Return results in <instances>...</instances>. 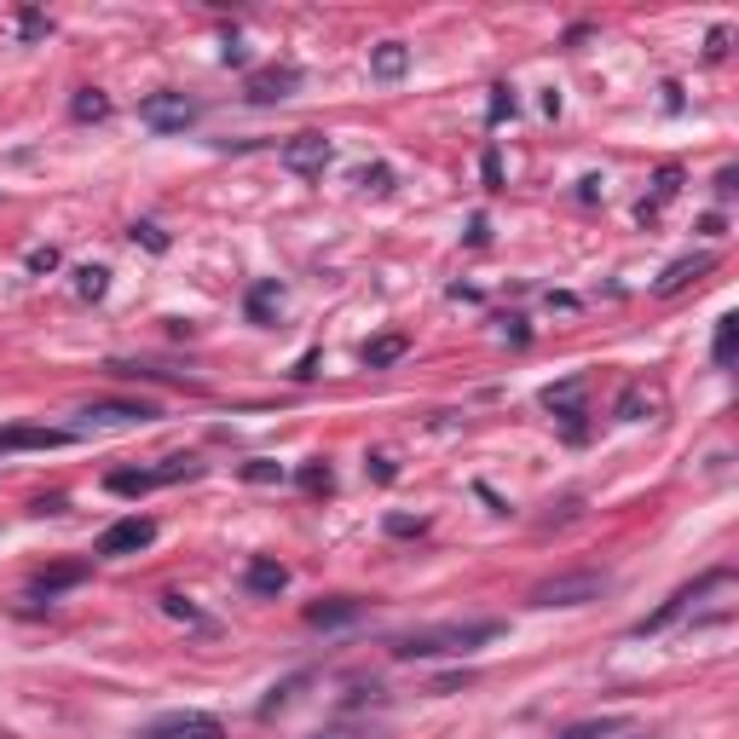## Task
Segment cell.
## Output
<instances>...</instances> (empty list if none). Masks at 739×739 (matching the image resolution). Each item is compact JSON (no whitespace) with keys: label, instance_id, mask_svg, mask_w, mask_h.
Returning <instances> with one entry per match:
<instances>
[{"label":"cell","instance_id":"cell-11","mask_svg":"<svg viewBox=\"0 0 739 739\" xmlns=\"http://www.w3.org/2000/svg\"><path fill=\"white\" fill-rule=\"evenodd\" d=\"M70 428H0V456H12V451H59L70 446Z\"/></svg>","mask_w":739,"mask_h":739},{"label":"cell","instance_id":"cell-23","mask_svg":"<svg viewBox=\"0 0 739 739\" xmlns=\"http://www.w3.org/2000/svg\"><path fill=\"white\" fill-rule=\"evenodd\" d=\"M243 479H249V486H277V479H284V462H243Z\"/></svg>","mask_w":739,"mask_h":739},{"label":"cell","instance_id":"cell-5","mask_svg":"<svg viewBox=\"0 0 739 739\" xmlns=\"http://www.w3.org/2000/svg\"><path fill=\"white\" fill-rule=\"evenodd\" d=\"M139 739H226V728H220V716H209V711H168Z\"/></svg>","mask_w":739,"mask_h":739},{"label":"cell","instance_id":"cell-22","mask_svg":"<svg viewBox=\"0 0 739 739\" xmlns=\"http://www.w3.org/2000/svg\"><path fill=\"white\" fill-rule=\"evenodd\" d=\"M76 116H82V122L110 116V99H104V92H92V87H82V92H76Z\"/></svg>","mask_w":739,"mask_h":739},{"label":"cell","instance_id":"cell-7","mask_svg":"<svg viewBox=\"0 0 739 739\" xmlns=\"http://www.w3.org/2000/svg\"><path fill=\"white\" fill-rule=\"evenodd\" d=\"M284 168L289 174H324L329 168V139L324 134H295L289 145H284Z\"/></svg>","mask_w":739,"mask_h":739},{"label":"cell","instance_id":"cell-33","mask_svg":"<svg viewBox=\"0 0 739 739\" xmlns=\"http://www.w3.org/2000/svg\"><path fill=\"white\" fill-rule=\"evenodd\" d=\"M739 191V168H723L716 174V197H734Z\"/></svg>","mask_w":739,"mask_h":739},{"label":"cell","instance_id":"cell-31","mask_svg":"<svg viewBox=\"0 0 739 739\" xmlns=\"http://www.w3.org/2000/svg\"><path fill=\"white\" fill-rule=\"evenodd\" d=\"M59 266V249H29V272H52Z\"/></svg>","mask_w":739,"mask_h":739},{"label":"cell","instance_id":"cell-18","mask_svg":"<svg viewBox=\"0 0 739 739\" xmlns=\"http://www.w3.org/2000/svg\"><path fill=\"white\" fill-rule=\"evenodd\" d=\"M734 353H739V312H723V318H716L711 359H716V364H734Z\"/></svg>","mask_w":739,"mask_h":739},{"label":"cell","instance_id":"cell-26","mask_svg":"<svg viewBox=\"0 0 739 739\" xmlns=\"http://www.w3.org/2000/svg\"><path fill=\"white\" fill-rule=\"evenodd\" d=\"M486 116H491V127L503 122V116H514V92L509 87H491V110H486Z\"/></svg>","mask_w":739,"mask_h":739},{"label":"cell","instance_id":"cell-17","mask_svg":"<svg viewBox=\"0 0 739 739\" xmlns=\"http://www.w3.org/2000/svg\"><path fill=\"white\" fill-rule=\"evenodd\" d=\"M359 613H364L359 601L336 596V601H318V606H306V624H318V630H329V624H353Z\"/></svg>","mask_w":739,"mask_h":739},{"label":"cell","instance_id":"cell-36","mask_svg":"<svg viewBox=\"0 0 739 739\" xmlns=\"http://www.w3.org/2000/svg\"><path fill=\"white\" fill-rule=\"evenodd\" d=\"M52 24H47V17L41 12H24V35H47Z\"/></svg>","mask_w":739,"mask_h":739},{"label":"cell","instance_id":"cell-24","mask_svg":"<svg viewBox=\"0 0 739 739\" xmlns=\"http://www.w3.org/2000/svg\"><path fill=\"white\" fill-rule=\"evenodd\" d=\"M76 289L87 295V301H99V295L110 289V272H104V266H87V272L76 277Z\"/></svg>","mask_w":739,"mask_h":739},{"label":"cell","instance_id":"cell-37","mask_svg":"<svg viewBox=\"0 0 739 739\" xmlns=\"http://www.w3.org/2000/svg\"><path fill=\"white\" fill-rule=\"evenodd\" d=\"M705 52H711V59H723V52H728V29H711V47Z\"/></svg>","mask_w":739,"mask_h":739},{"label":"cell","instance_id":"cell-35","mask_svg":"<svg viewBox=\"0 0 739 739\" xmlns=\"http://www.w3.org/2000/svg\"><path fill=\"white\" fill-rule=\"evenodd\" d=\"M479 168H486V185L503 179V162H497V151H486V162H479Z\"/></svg>","mask_w":739,"mask_h":739},{"label":"cell","instance_id":"cell-29","mask_svg":"<svg viewBox=\"0 0 739 739\" xmlns=\"http://www.w3.org/2000/svg\"><path fill=\"white\" fill-rule=\"evenodd\" d=\"M162 606H168V618H185V624H197V606L185 601V596H162Z\"/></svg>","mask_w":739,"mask_h":739},{"label":"cell","instance_id":"cell-15","mask_svg":"<svg viewBox=\"0 0 739 739\" xmlns=\"http://www.w3.org/2000/svg\"><path fill=\"white\" fill-rule=\"evenodd\" d=\"M87 578V561H70V566H47V572H35L29 578V596H59V589H70V584H82Z\"/></svg>","mask_w":739,"mask_h":739},{"label":"cell","instance_id":"cell-16","mask_svg":"<svg viewBox=\"0 0 739 739\" xmlns=\"http://www.w3.org/2000/svg\"><path fill=\"white\" fill-rule=\"evenodd\" d=\"M104 486L116 491V497H145V491L168 486V479H162V468H122V474H110Z\"/></svg>","mask_w":739,"mask_h":739},{"label":"cell","instance_id":"cell-8","mask_svg":"<svg viewBox=\"0 0 739 739\" xmlns=\"http://www.w3.org/2000/svg\"><path fill=\"white\" fill-rule=\"evenodd\" d=\"M584 393H589L584 376H572V381H561V387H549V393H543V404L572 428V439H584Z\"/></svg>","mask_w":739,"mask_h":739},{"label":"cell","instance_id":"cell-1","mask_svg":"<svg viewBox=\"0 0 739 739\" xmlns=\"http://www.w3.org/2000/svg\"><path fill=\"white\" fill-rule=\"evenodd\" d=\"M503 636V624L497 618H468V624H428V630H411L393 641L399 659H439V653H474V647H486Z\"/></svg>","mask_w":739,"mask_h":739},{"label":"cell","instance_id":"cell-19","mask_svg":"<svg viewBox=\"0 0 739 739\" xmlns=\"http://www.w3.org/2000/svg\"><path fill=\"white\" fill-rule=\"evenodd\" d=\"M404 336H376V341H364V364L369 369H381V364H393V359H404Z\"/></svg>","mask_w":739,"mask_h":739},{"label":"cell","instance_id":"cell-20","mask_svg":"<svg viewBox=\"0 0 739 739\" xmlns=\"http://www.w3.org/2000/svg\"><path fill=\"white\" fill-rule=\"evenodd\" d=\"M277 306H284V289H277V284H261V289L249 295V318H254V324H266Z\"/></svg>","mask_w":739,"mask_h":739},{"label":"cell","instance_id":"cell-6","mask_svg":"<svg viewBox=\"0 0 739 739\" xmlns=\"http://www.w3.org/2000/svg\"><path fill=\"white\" fill-rule=\"evenodd\" d=\"M156 543V521H145V514H127V521L104 526L99 543H92V554H139Z\"/></svg>","mask_w":739,"mask_h":739},{"label":"cell","instance_id":"cell-3","mask_svg":"<svg viewBox=\"0 0 739 739\" xmlns=\"http://www.w3.org/2000/svg\"><path fill=\"white\" fill-rule=\"evenodd\" d=\"M728 584V566H716V572H705V578H693V584H681L676 589V596L671 601H664L659 606V613H647L641 624H636V636H659V630H671V624L681 618V613H688V606L699 601V596H705V589H723Z\"/></svg>","mask_w":739,"mask_h":739},{"label":"cell","instance_id":"cell-2","mask_svg":"<svg viewBox=\"0 0 739 739\" xmlns=\"http://www.w3.org/2000/svg\"><path fill=\"white\" fill-rule=\"evenodd\" d=\"M606 596V572H554L531 589V606H589Z\"/></svg>","mask_w":739,"mask_h":739},{"label":"cell","instance_id":"cell-9","mask_svg":"<svg viewBox=\"0 0 739 739\" xmlns=\"http://www.w3.org/2000/svg\"><path fill=\"white\" fill-rule=\"evenodd\" d=\"M156 411L151 404H134V399H104V404H87L82 411V428H127V422H151Z\"/></svg>","mask_w":739,"mask_h":739},{"label":"cell","instance_id":"cell-25","mask_svg":"<svg viewBox=\"0 0 739 739\" xmlns=\"http://www.w3.org/2000/svg\"><path fill=\"white\" fill-rule=\"evenodd\" d=\"M641 404H647V411H653V399H647L641 387H630V393L618 399V416H624V422H641Z\"/></svg>","mask_w":739,"mask_h":739},{"label":"cell","instance_id":"cell-13","mask_svg":"<svg viewBox=\"0 0 739 739\" xmlns=\"http://www.w3.org/2000/svg\"><path fill=\"white\" fill-rule=\"evenodd\" d=\"M243 584L254 589V596H284V589H289V566H277V561L261 554V561L243 566Z\"/></svg>","mask_w":739,"mask_h":739},{"label":"cell","instance_id":"cell-34","mask_svg":"<svg viewBox=\"0 0 739 739\" xmlns=\"http://www.w3.org/2000/svg\"><path fill=\"white\" fill-rule=\"evenodd\" d=\"M369 474H376V479H381V486H387V479H393L399 468H393V462H387V456H369Z\"/></svg>","mask_w":739,"mask_h":739},{"label":"cell","instance_id":"cell-30","mask_svg":"<svg viewBox=\"0 0 739 739\" xmlns=\"http://www.w3.org/2000/svg\"><path fill=\"white\" fill-rule=\"evenodd\" d=\"M134 243H145V249H156V254H162V249H168V237H162L156 226H134Z\"/></svg>","mask_w":739,"mask_h":739},{"label":"cell","instance_id":"cell-27","mask_svg":"<svg viewBox=\"0 0 739 739\" xmlns=\"http://www.w3.org/2000/svg\"><path fill=\"white\" fill-rule=\"evenodd\" d=\"M301 486H306V491H329V462H312V468H301Z\"/></svg>","mask_w":739,"mask_h":739},{"label":"cell","instance_id":"cell-14","mask_svg":"<svg viewBox=\"0 0 739 739\" xmlns=\"http://www.w3.org/2000/svg\"><path fill=\"white\" fill-rule=\"evenodd\" d=\"M404 70H411V47L404 41H381L376 52H369V76L376 82H399Z\"/></svg>","mask_w":739,"mask_h":739},{"label":"cell","instance_id":"cell-28","mask_svg":"<svg viewBox=\"0 0 739 739\" xmlns=\"http://www.w3.org/2000/svg\"><path fill=\"white\" fill-rule=\"evenodd\" d=\"M422 526H428V521H411V514H387V531H393V538H416Z\"/></svg>","mask_w":739,"mask_h":739},{"label":"cell","instance_id":"cell-12","mask_svg":"<svg viewBox=\"0 0 739 739\" xmlns=\"http://www.w3.org/2000/svg\"><path fill=\"white\" fill-rule=\"evenodd\" d=\"M716 266V254L711 249H699V254H681V261H671V266H664V277H659V295H681V289H688V284H699V277H705Z\"/></svg>","mask_w":739,"mask_h":739},{"label":"cell","instance_id":"cell-32","mask_svg":"<svg viewBox=\"0 0 739 739\" xmlns=\"http://www.w3.org/2000/svg\"><path fill=\"white\" fill-rule=\"evenodd\" d=\"M387 179H393L387 168H364V174H359V185H369V191H387Z\"/></svg>","mask_w":739,"mask_h":739},{"label":"cell","instance_id":"cell-10","mask_svg":"<svg viewBox=\"0 0 739 739\" xmlns=\"http://www.w3.org/2000/svg\"><path fill=\"white\" fill-rule=\"evenodd\" d=\"M295 87H301V70H295V64H272V70H254V76H249V99L254 104H277V99H289Z\"/></svg>","mask_w":739,"mask_h":739},{"label":"cell","instance_id":"cell-21","mask_svg":"<svg viewBox=\"0 0 739 739\" xmlns=\"http://www.w3.org/2000/svg\"><path fill=\"white\" fill-rule=\"evenodd\" d=\"M606 734H624V716H596V723H572L561 739H606Z\"/></svg>","mask_w":739,"mask_h":739},{"label":"cell","instance_id":"cell-4","mask_svg":"<svg viewBox=\"0 0 739 739\" xmlns=\"http://www.w3.org/2000/svg\"><path fill=\"white\" fill-rule=\"evenodd\" d=\"M139 122L156 127V134H185L197 122V99H185V92H151L139 104Z\"/></svg>","mask_w":739,"mask_h":739}]
</instances>
